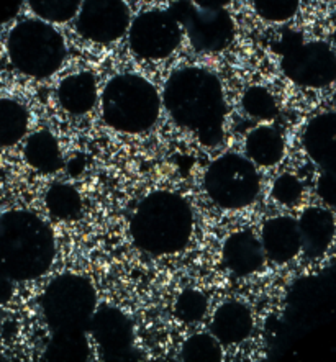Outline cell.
I'll return each instance as SVG.
<instances>
[{
    "label": "cell",
    "mask_w": 336,
    "mask_h": 362,
    "mask_svg": "<svg viewBox=\"0 0 336 362\" xmlns=\"http://www.w3.org/2000/svg\"><path fill=\"white\" fill-rule=\"evenodd\" d=\"M30 115L22 103L13 99H0V148L20 143L28 132Z\"/></svg>",
    "instance_id": "cell-21"
},
{
    "label": "cell",
    "mask_w": 336,
    "mask_h": 362,
    "mask_svg": "<svg viewBox=\"0 0 336 362\" xmlns=\"http://www.w3.org/2000/svg\"><path fill=\"white\" fill-rule=\"evenodd\" d=\"M317 194L325 205L336 209V169H327L317 180Z\"/></svg>",
    "instance_id": "cell-30"
},
{
    "label": "cell",
    "mask_w": 336,
    "mask_h": 362,
    "mask_svg": "<svg viewBox=\"0 0 336 362\" xmlns=\"http://www.w3.org/2000/svg\"><path fill=\"white\" fill-rule=\"evenodd\" d=\"M246 154L256 165L271 168L281 163L286 153L282 134L271 125H260L246 136Z\"/></svg>",
    "instance_id": "cell-19"
},
{
    "label": "cell",
    "mask_w": 336,
    "mask_h": 362,
    "mask_svg": "<svg viewBox=\"0 0 336 362\" xmlns=\"http://www.w3.org/2000/svg\"><path fill=\"white\" fill-rule=\"evenodd\" d=\"M301 0H253V8L262 20L284 23L296 17Z\"/></svg>",
    "instance_id": "cell-28"
},
{
    "label": "cell",
    "mask_w": 336,
    "mask_h": 362,
    "mask_svg": "<svg viewBox=\"0 0 336 362\" xmlns=\"http://www.w3.org/2000/svg\"><path fill=\"white\" fill-rule=\"evenodd\" d=\"M271 195L277 204L294 206L303 197V184L301 182V179H299L297 175L284 173L274 180Z\"/></svg>",
    "instance_id": "cell-29"
},
{
    "label": "cell",
    "mask_w": 336,
    "mask_h": 362,
    "mask_svg": "<svg viewBox=\"0 0 336 362\" xmlns=\"http://www.w3.org/2000/svg\"><path fill=\"white\" fill-rule=\"evenodd\" d=\"M161 103L151 82L138 74H120L102 92V117L113 130L138 134L156 125Z\"/></svg>",
    "instance_id": "cell-4"
},
{
    "label": "cell",
    "mask_w": 336,
    "mask_h": 362,
    "mask_svg": "<svg viewBox=\"0 0 336 362\" xmlns=\"http://www.w3.org/2000/svg\"><path fill=\"white\" fill-rule=\"evenodd\" d=\"M221 358L224 351L214 334H192L180 349V359L187 362H219Z\"/></svg>",
    "instance_id": "cell-24"
},
{
    "label": "cell",
    "mask_w": 336,
    "mask_h": 362,
    "mask_svg": "<svg viewBox=\"0 0 336 362\" xmlns=\"http://www.w3.org/2000/svg\"><path fill=\"white\" fill-rule=\"evenodd\" d=\"M333 43L336 46V25H335V32H333Z\"/></svg>",
    "instance_id": "cell-34"
},
{
    "label": "cell",
    "mask_w": 336,
    "mask_h": 362,
    "mask_svg": "<svg viewBox=\"0 0 336 362\" xmlns=\"http://www.w3.org/2000/svg\"><path fill=\"white\" fill-rule=\"evenodd\" d=\"M266 255L261 240L250 230L235 231L225 240L224 264L238 277L251 276L265 264Z\"/></svg>",
    "instance_id": "cell-16"
},
{
    "label": "cell",
    "mask_w": 336,
    "mask_h": 362,
    "mask_svg": "<svg viewBox=\"0 0 336 362\" xmlns=\"http://www.w3.org/2000/svg\"><path fill=\"white\" fill-rule=\"evenodd\" d=\"M183 28L170 10H148L139 13L128 27V45L138 58L166 59L178 49Z\"/></svg>",
    "instance_id": "cell-10"
},
{
    "label": "cell",
    "mask_w": 336,
    "mask_h": 362,
    "mask_svg": "<svg viewBox=\"0 0 336 362\" xmlns=\"http://www.w3.org/2000/svg\"><path fill=\"white\" fill-rule=\"evenodd\" d=\"M43 356L46 361H87L89 341L86 333H53Z\"/></svg>",
    "instance_id": "cell-23"
},
{
    "label": "cell",
    "mask_w": 336,
    "mask_h": 362,
    "mask_svg": "<svg viewBox=\"0 0 336 362\" xmlns=\"http://www.w3.org/2000/svg\"><path fill=\"white\" fill-rule=\"evenodd\" d=\"M7 54L12 66L22 74L46 79L64 63L63 35L41 18L23 20L15 25L7 38Z\"/></svg>",
    "instance_id": "cell-5"
},
{
    "label": "cell",
    "mask_w": 336,
    "mask_h": 362,
    "mask_svg": "<svg viewBox=\"0 0 336 362\" xmlns=\"http://www.w3.org/2000/svg\"><path fill=\"white\" fill-rule=\"evenodd\" d=\"M274 49L281 56L284 76L294 84L323 89L336 81V53L323 41H303L301 33L287 30Z\"/></svg>",
    "instance_id": "cell-7"
},
{
    "label": "cell",
    "mask_w": 336,
    "mask_h": 362,
    "mask_svg": "<svg viewBox=\"0 0 336 362\" xmlns=\"http://www.w3.org/2000/svg\"><path fill=\"white\" fill-rule=\"evenodd\" d=\"M199 7H205V8H226L231 0H190Z\"/></svg>",
    "instance_id": "cell-33"
},
{
    "label": "cell",
    "mask_w": 336,
    "mask_h": 362,
    "mask_svg": "<svg viewBox=\"0 0 336 362\" xmlns=\"http://www.w3.org/2000/svg\"><path fill=\"white\" fill-rule=\"evenodd\" d=\"M204 189L220 209L240 210L256 200L261 189V175L250 158L226 153L207 168Z\"/></svg>",
    "instance_id": "cell-8"
},
{
    "label": "cell",
    "mask_w": 336,
    "mask_h": 362,
    "mask_svg": "<svg viewBox=\"0 0 336 362\" xmlns=\"http://www.w3.org/2000/svg\"><path fill=\"white\" fill-rule=\"evenodd\" d=\"M261 245L266 257L276 264H286L302 251L299 223L292 216H274L262 225Z\"/></svg>",
    "instance_id": "cell-13"
},
{
    "label": "cell",
    "mask_w": 336,
    "mask_h": 362,
    "mask_svg": "<svg viewBox=\"0 0 336 362\" xmlns=\"http://www.w3.org/2000/svg\"><path fill=\"white\" fill-rule=\"evenodd\" d=\"M40 305L51 334L87 333L97 310V292L87 277L63 274L45 288Z\"/></svg>",
    "instance_id": "cell-6"
},
{
    "label": "cell",
    "mask_w": 336,
    "mask_h": 362,
    "mask_svg": "<svg viewBox=\"0 0 336 362\" xmlns=\"http://www.w3.org/2000/svg\"><path fill=\"white\" fill-rule=\"evenodd\" d=\"M12 293H13V282L5 277H0V305L7 303L8 300L12 298Z\"/></svg>",
    "instance_id": "cell-32"
},
{
    "label": "cell",
    "mask_w": 336,
    "mask_h": 362,
    "mask_svg": "<svg viewBox=\"0 0 336 362\" xmlns=\"http://www.w3.org/2000/svg\"><path fill=\"white\" fill-rule=\"evenodd\" d=\"M302 251L310 259H318L330 250L336 238V221L332 211L323 206H308L297 220Z\"/></svg>",
    "instance_id": "cell-15"
},
{
    "label": "cell",
    "mask_w": 336,
    "mask_h": 362,
    "mask_svg": "<svg viewBox=\"0 0 336 362\" xmlns=\"http://www.w3.org/2000/svg\"><path fill=\"white\" fill-rule=\"evenodd\" d=\"M46 209L54 218L72 221L82 214V199L71 184L56 182L45 194Z\"/></svg>",
    "instance_id": "cell-22"
},
{
    "label": "cell",
    "mask_w": 336,
    "mask_h": 362,
    "mask_svg": "<svg viewBox=\"0 0 336 362\" xmlns=\"http://www.w3.org/2000/svg\"><path fill=\"white\" fill-rule=\"evenodd\" d=\"M23 0H0V25H5L17 17Z\"/></svg>",
    "instance_id": "cell-31"
},
{
    "label": "cell",
    "mask_w": 336,
    "mask_h": 362,
    "mask_svg": "<svg viewBox=\"0 0 336 362\" xmlns=\"http://www.w3.org/2000/svg\"><path fill=\"white\" fill-rule=\"evenodd\" d=\"M0 331H2V318H0Z\"/></svg>",
    "instance_id": "cell-35"
},
{
    "label": "cell",
    "mask_w": 336,
    "mask_h": 362,
    "mask_svg": "<svg viewBox=\"0 0 336 362\" xmlns=\"http://www.w3.org/2000/svg\"><path fill=\"white\" fill-rule=\"evenodd\" d=\"M27 163L41 174H54L63 168V158L58 139L50 132H36L30 134L23 148Z\"/></svg>",
    "instance_id": "cell-20"
},
{
    "label": "cell",
    "mask_w": 336,
    "mask_h": 362,
    "mask_svg": "<svg viewBox=\"0 0 336 362\" xmlns=\"http://www.w3.org/2000/svg\"><path fill=\"white\" fill-rule=\"evenodd\" d=\"M89 333L99 346L102 358L110 361L133 359L134 333L132 320L115 307L95 310Z\"/></svg>",
    "instance_id": "cell-12"
},
{
    "label": "cell",
    "mask_w": 336,
    "mask_h": 362,
    "mask_svg": "<svg viewBox=\"0 0 336 362\" xmlns=\"http://www.w3.org/2000/svg\"><path fill=\"white\" fill-rule=\"evenodd\" d=\"M163 105L175 125L195 134L205 148L219 146L225 134L226 103L219 76L205 67L174 71L164 86Z\"/></svg>",
    "instance_id": "cell-1"
},
{
    "label": "cell",
    "mask_w": 336,
    "mask_h": 362,
    "mask_svg": "<svg viewBox=\"0 0 336 362\" xmlns=\"http://www.w3.org/2000/svg\"><path fill=\"white\" fill-rule=\"evenodd\" d=\"M58 102L64 112L71 115H84L95 107L97 81L91 72H77L67 76L58 86Z\"/></svg>",
    "instance_id": "cell-18"
},
{
    "label": "cell",
    "mask_w": 336,
    "mask_h": 362,
    "mask_svg": "<svg viewBox=\"0 0 336 362\" xmlns=\"http://www.w3.org/2000/svg\"><path fill=\"white\" fill-rule=\"evenodd\" d=\"M253 327L255 320L245 303L226 302L215 310L210 331L221 346H233L250 338Z\"/></svg>",
    "instance_id": "cell-17"
},
{
    "label": "cell",
    "mask_w": 336,
    "mask_h": 362,
    "mask_svg": "<svg viewBox=\"0 0 336 362\" xmlns=\"http://www.w3.org/2000/svg\"><path fill=\"white\" fill-rule=\"evenodd\" d=\"M241 107L248 115L256 120H272L279 113L276 99L262 86H253L246 89L241 97Z\"/></svg>",
    "instance_id": "cell-26"
},
{
    "label": "cell",
    "mask_w": 336,
    "mask_h": 362,
    "mask_svg": "<svg viewBox=\"0 0 336 362\" xmlns=\"http://www.w3.org/2000/svg\"><path fill=\"white\" fill-rule=\"evenodd\" d=\"M194 231V214L183 195L156 190L139 202L130 221V235L139 251L168 256L183 251Z\"/></svg>",
    "instance_id": "cell-3"
},
{
    "label": "cell",
    "mask_w": 336,
    "mask_h": 362,
    "mask_svg": "<svg viewBox=\"0 0 336 362\" xmlns=\"http://www.w3.org/2000/svg\"><path fill=\"white\" fill-rule=\"evenodd\" d=\"M36 17L50 23L69 22L77 15L82 0H27Z\"/></svg>",
    "instance_id": "cell-25"
},
{
    "label": "cell",
    "mask_w": 336,
    "mask_h": 362,
    "mask_svg": "<svg viewBox=\"0 0 336 362\" xmlns=\"http://www.w3.org/2000/svg\"><path fill=\"white\" fill-rule=\"evenodd\" d=\"M189 43L202 53H219L235 40V22L226 8L199 7L190 0H175L169 7Z\"/></svg>",
    "instance_id": "cell-9"
},
{
    "label": "cell",
    "mask_w": 336,
    "mask_h": 362,
    "mask_svg": "<svg viewBox=\"0 0 336 362\" xmlns=\"http://www.w3.org/2000/svg\"><path fill=\"white\" fill-rule=\"evenodd\" d=\"M76 17L82 38L99 45L115 43L130 27V8L125 0H82Z\"/></svg>",
    "instance_id": "cell-11"
},
{
    "label": "cell",
    "mask_w": 336,
    "mask_h": 362,
    "mask_svg": "<svg viewBox=\"0 0 336 362\" xmlns=\"http://www.w3.org/2000/svg\"><path fill=\"white\" fill-rule=\"evenodd\" d=\"M209 310V300L204 293L194 288L180 292V296L175 298L174 315L179 322L183 323H197L202 322Z\"/></svg>",
    "instance_id": "cell-27"
},
{
    "label": "cell",
    "mask_w": 336,
    "mask_h": 362,
    "mask_svg": "<svg viewBox=\"0 0 336 362\" xmlns=\"http://www.w3.org/2000/svg\"><path fill=\"white\" fill-rule=\"evenodd\" d=\"M307 156L322 170L336 169V113L327 112L313 117L302 134Z\"/></svg>",
    "instance_id": "cell-14"
},
{
    "label": "cell",
    "mask_w": 336,
    "mask_h": 362,
    "mask_svg": "<svg viewBox=\"0 0 336 362\" xmlns=\"http://www.w3.org/2000/svg\"><path fill=\"white\" fill-rule=\"evenodd\" d=\"M53 230L33 211L12 210L0 216V277L35 281L53 266Z\"/></svg>",
    "instance_id": "cell-2"
}]
</instances>
